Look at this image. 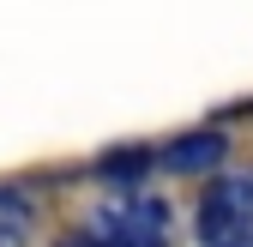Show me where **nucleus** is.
<instances>
[{"mask_svg": "<svg viewBox=\"0 0 253 247\" xmlns=\"http://www.w3.org/2000/svg\"><path fill=\"white\" fill-rule=\"evenodd\" d=\"M145 169H151V151H145V145H115V151L97 157V175H103V181H121V187H139Z\"/></svg>", "mask_w": 253, "mask_h": 247, "instance_id": "39448f33", "label": "nucleus"}, {"mask_svg": "<svg viewBox=\"0 0 253 247\" xmlns=\"http://www.w3.org/2000/svg\"><path fill=\"white\" fill-rule=\"evenodd\" d=\"M97 235L109 247H169V205L145 187H121L97 205Z\"/></svg>", "mask_w": 253, "mask_h": 247, "instance_id": "f257e3e1", "label": "nucleus"}, {"mask_svg": "<svg viewBox=\"0 0 253 247\" xmlns=\"http://www.w3.org/2000/svg\"><path fill=\"white\" fill-rule=\"evenodd\" d=\"M223 151H229L223 133H181V139L163 151V169H175V175H205V169L223 163Z\"/></svg>", "mask_w": 253, "mask_h": 247, "instance_id": "7ed1b4c3", "label": "nucleus"}, {"mask_svg": "<svg viewBox=\"0 0 253 247\" xmlns=\"http://www.w3.org/2000/svg\"><path fill=\"white\" fill-rule=\"evenodd\" d=\"M193 235L199 247H253V175H223L205 187Z\"/></svg>", "mask_w": 253, "mask_h": 247, "instance_id": "f03ea898", "label": "nucleus"}, {"mask_svg": "<svg viewBox=\"0 0 253 247\" xmlns=\"http://www.w3.org/2000/svg\"><path fill=\"white\" fill-rule=\"evenodd\" d=\"M30 223H37V205H30V193L0 187V247H24Z\"/></svg>", "mask_w": 253, "mask_h": 247, "instance_id": "20e7f679", "label": "nucleus"}, {"mask_svg": "<svg viewBox=\"0 0 253 247\" xmlns=\"http://www.w3.org/2000/svg\"><path fill=\"white\" fill-rule=\"evenodd\" d=\"M60 247H109V241H103V235H67Z\"/></svg>", "mask_w": 253, "mask_h": 247, "instance_id": "423d86ee", "label": "nucleus"}]
</instances>
